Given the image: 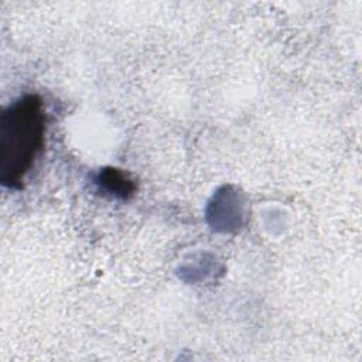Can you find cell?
Wrapping results in <instances>:
<instances>
[{
  "label": "cell",
  "instance_id": "1",
  "mask_svg": "<svg viewBox=\"0 0 362 362\" xmlns=\"http://www.w3.org/2000/svg\"><path fill=\"white\" fill-rule=\"evenodd\" d=\"M45 140V113L37 95H25L0 117V178L20 188Z\"/></svg>",
  "mask_w": 362,
  "mask_h": 362
}]
</instances>
